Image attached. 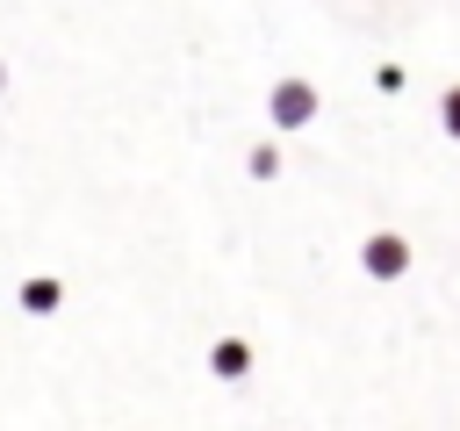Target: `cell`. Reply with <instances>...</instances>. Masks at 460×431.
Returning a JSON list of instances; mask_svg holds the SVG:
<instances>
[{
	"label": "cell",
	"mask_w": 460,
	"mask_h": 431,
	"mask_svg": "<svg viewBox=\"0 0 460 431\" xmlns=\"http://www.w3.org/2000/svg\"><path fill=\"white\" fill-rule=\"evenodd\" d=\"M316 108H323V93H316V79H273V93H266V115H273V129L280 136H295V129H309L316 122Z\"/></svg>",
	"instance_id": "obj_1"
},
{
	"label": "cell",
	"mask_w": 460,
	"mask_h": 431,
	"mask_svg": "<svg viewBox=\"0 0 460 431\" xmlns=\"http://www.w3.org/2000/svg\"><path fill=\"white\" fill-rule=\"evenodd\" d=\"M359 273H367V280H402V273H410V237H402V230H374V237L359 244Z\"/></svg>",
	"instance_id": "obj_2"
},
{
	"label": "cell",
	"mask_w": 460,
	"mask_h": 431,
	"mask_svg": "<svg viewBox=\"0 0 460 431\" xmlns=\"http://www.w3.org/2000/svg\"><path fill=\"white\" fill-rule=\"evenodd\" d=\"M14 302H22V316H58V309H65V280H58V273H29V280L14 287Z\"/></svg>",
	"instance_id": "obj_3"
},
{
	"label": "cell",
	"mask_w": 460,
	"mask_h": 431,
	"mask_svg": "<svg viewBox=\"0 0 460 431\" xmlns=\"http://www.w3.org/2000/svg\"><path fill=\"white\" fill-rule=\"evenodd\" d=\"M208 374H216V381H244V374H252V345H244V338H216V345H208Z\"/></svg>",
	"instance_id": "obj_4"
},
{
	"label": "cell",
	"mask_w": 460,
	"mask_h": 431,
	"mask_svg": "<svg viewBox=\"0 0 460 431\" xmlns=\"http://www.w3.org/2000/svg\"><path fill=\"white\" fill-rule=\"evenodd\" d=\"M244 172H252V180H273V172H280V144H273V136L252 144V151H244Z\"/></svg>",
	"instance_id": "obj_5"
},
{
	"label": "cell",
	"mask_w": 460,
	"mask_h": 431,
	"mask_svg": "<svg viewBox=\"0 0 460 431\" xmlns=\"http://www.w3.org/2000/svg\"><path fill=\"white\" fill-rule=\"evenodd\" d=\"M438 129H446V136L460 144V79H453V86L438 93Z\"/></svg>",
	"instance_id": "obj_6"
},
{
	"label": "cell",
	"mask_w": 460,
	"mask_h": 431,
	"mask_svg": "<svg viewBox=\"0 0 460 431\" xmlns=\"http://www.w3.org/2000/svg\"><path fill=\"white\" fill-rule=\"evenodd\" d=\"M374 86H381V93H402V65H395V57H388V65H381V72H374Z\"/></svg>",
	"instance_id": "obj_7"
},
{
	"label": "cell",
	"mask_w": 460,
	"mask_h": 431,
	"mask_svg": "<svg viewBox=\"0 0 460 431\" xmlns=\"http://www.w3.org/2000/svg\"><path fill=\"white\" fill-rule=\"evenodd\" d=\"M0 86H7V65H0Z\"/></svg>",
	"instance_id": "obj_8"
}]
</instances>
